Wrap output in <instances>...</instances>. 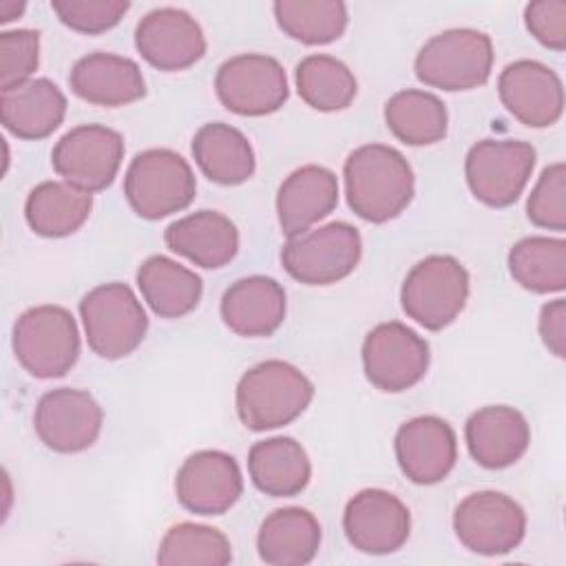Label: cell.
Wrapping results in <instances>:
<instances>
[{
  "mask_svg": "<svg viewBox=\"0 0 566 566\" xmlns=\"http://www.w3.org/2000/svg\"><path fill=\"white\" fill-rule=\"evenodd\" d=\"M453 531L460 544L478 555H506L526 533L524 509L506 493H469L453 511Z\"/></svg>",
  "mask_w": 566,
  "mask_h": 566,
  "instance_id": "obj_11",
  "label": "cell"
},
{
  "mask_svg": "<svg viewBox=\"0 0 566 566\" xmlns=\"http://www.w3.org/2000/svg\"><path fill=\"white\" fill-rule=\"evenodd\" d=\"M312 380L292 363L272 358L250 367L237 382L234 405L250 431H270L296 420L312 402Z\"/></svg>",
  "mask_w": 566,
  "mask_h": 566,
  "instance_id": "obj_2",
  "label": "cell"
},
{
  "mask_svg": "<svg viewBox=\"0 0 566 566\" xmlns=\"http://www.w3.org/2000/svg\"><path fill=\"white\" fill-rule=\"evenodd\" d=\"M526 217L544 230H566V166L555 161L542 170L526 201Z\"/></svg>",
  "mask_w": 566,
  "mask_h": 566,
  "instance_id": "obj_36",
  "label": "cell"
},
{
  "mask_svg": "<svg viewBox=\"0 0 566 566\" xmlns=\"http://www.w3.org/2000/svg\"><path fill=\"white\" fill-rule=\"evenodd\" d=\"M416 77L440 91H471L491 77L493 42L478 29H447L429 38L413 62Z\"/></svg>",
  "mask_w": 566,
  "mask_h": 566,
  "instance_id": "obj_5",
  "label": "cell"
},
{
  "mask_svg": "<svg viewBox=\"0 0 566 566\" xmlns=\"http://www.w3.org/2000/svg\"><path fill=\"white\" fill-rule=\"evenodd\" d=\"M363 256L360 232L347 221H329L290 237L281 250L285 272L305 285H332L349 276Z\"/></svg>",
  "mask_w": 566,
  "mask_h": 566,
  "instance_id": "obj_8",
  "label": "cell"
},
{
  "mask_svg": "<svg viewBox=\"0 0 566 566\" xmlns=\"http://www.w3.org/2000/svg\"><path fill=\"white\" fill-rule=\"evenodd\" d=\"M287 310L283 285L263 274H252L234 281L221 296V318L230 332L245 338L274 334Z\"/></svg>",
  "mask_w": 566,
  "mask_h": 566,
  "instance_id": "obj_21",
  "label": "cell"
},
{
  "mask_svg": "<svg viewBox=\"0 0 566 566\" xmlns=\"http://www.w3.org/2000/svg\"><path fill=\"white\" fill-rule=\"evenodd\" d=\"M248 473L261 493L294 497L310 484L312 464L301 442L290 436H274L252 444Z\"/></svg>",
  "mask_w": 566,
  "mask_h": 566,
  "instance_id": "obj_27",
  "label": "cell"
},
{
  "mask_svg": "<svg viewBox=\"0 0 566 566\" xmlns=\"http://www.w3.org/2000/svg\"><path fill=\"white\" fill-rule=\"evenodd\" d=\"M279 29L303 44H329L347 29L340 0H279L272 4Z\"/></svg>",
  "mask_w": 566,
  "mask_h": 566,
  "instance_id": "obj_34",
  "label": "cell"
},
{
  "mask_svg": "<svg viewBox=\"0 0 566 566\" xmlns=\"http://www.w3.org/2000/svg\"><path fill=\"white\" fill-rule=\"evenodd\" d=\"M524 24L528 33L553 51L566 49V2L535 0L524 7Z\"/></svg>",
  "mask_w": 566,
  "mask_h": 566,
  "instance_id": "obj_39",
  "label": "cell"
},
{
  "mask_svg": "<svg viewBox=\"0 0 566 566\" xmlns=\"http://www.w3.org/2000/svg\"><path fill=\"white\" fill-rule=\"evenodd\" d=\"M102 424V407L84 389H51L33 411V429L40 442L55 453H80L93 447Z\"/></svg>",
  "mask_w": 566,
  "mask_h": 566,
  "instance_id": "obj_14",
  "label": "cell"
},
{
  "mask_svg": "<svg viewBox=\"0 0 566 566\" xmlns=\"http://www.w3.org/2000/svg\"><path fill=\"white\" fill-rule=\"evenodd\" d=\"M394 451L407 480L422 486L436 484L455 467L458 438L447 420L438 416H416L396 431Z\"/></svg>",
  "mask_w": 566,
  "mask_h": 566,
  "instance_id": "obj_19",
  "label": "cell"
},
{
  "mask_svg": "<svg viewBox=\"0 0 566 566\" xmlns=\"http://www.w3.org/2000/svg\"><path fill=\"white\" fill-rule=\"evenodd\" d=\"M192 157L214 184L239 186L254 175L256 161L248 137L223 122L203 124L192 137Z\"/></svg>",
  "mask_w": 566,
  "mask_h": 566,
  "instance_id": "obj_28",
  "label": "cell"
},
{
  "mask_svg": "<svg viewBox=\"0 0 566 566\" xmlns=\"http://www.w3.org/2000/svg\"><path fill=\"white\" fill-rule=\"evenodd\" d=\"M504 108L524 126L546 128L564 113V84L559 75L537 60H515L497 77Z\"/></svg>",
  "mask_w": 566,
  "mask_h": 566,
  "instance_id": "obj_18",
  "label": "cell"
},
{
  "mask_svg": "<svg viewBox=\"0 0 566 566\" xmlns=\"http://www.w3.org/2000/svg\"><path fill=\"white\" fill-rule=\"evenodd\" d=\"M51 9L64 27L84 35H97L119 24L130 9L126 0H51Z\"/></svg>",
  "mask_w": 566,
  "mask_h": 566,
  "instance_id": "obj_37",
  "label": "cell"
},
{
  "mask_svg": "<svg viewBox=\"0 0 566 566\" xmlns=\"http://www.w3.org/2000/svg\"><path fill=\"white\" fill-rule=\"evenodd\" d=\"M93 210V195L66 181H42L24 201L29 228L46 239H62L77 232Z\"/></svg>",
  "mask_w": 566,
  "mask_h": 566,
  "instance_id": "obj_30",
  "label": "cell"
},
{
  "mask_svg": "<svg viewBox=\"0 0 566 566\" xmlns=\"http://www.w3.org/2000/svg\"><path fill=\"white\" fill-rule=\"evenodd\" d=\"M343 531L356 551L389 555L409 539L411 513L394 493L385 489H363L345 504Z\"/></svg>",
  "mask_w": 566,
  "mask_h": 566,
  "instance_id": "obj_15",
  "label": "cell"
},
{
  "mask_svg": "<svg viewBox=\"0 0 566 566\" xmlns=\"http://www.w3.org/2000/svg\"><path fill=\"white\" fill-rule=\"evenodd\" d=\"M24 9H27V4L22 0L20 2L18 0H0V22L7 24L11 20L20 18L24 13Z\"/></svg>",
  "mask_w": 566,
  "mask_h": 566,
  "instance_id": "obj_41",
  "label": "cell"
},
{
  "mask_svg": "<svg viewBox=\"0 0 566 566\" xmlns=\"http://www.w3.org/2000/svg\"><path fill=\"white\" fill-rule=\"evenodd\" d=\"M294 80L301 99L321 113L347 108L358 93V82L349 66L327 53L303 57L296 64Z\"/></svg>",
  "mask_w": 566,
  "mask_h": 566,
  "instance_id": "obj_33",
  "label": "cell"
},
{
  "mask_svg": "<svg viewBox=\"0 0 566 566\" xmlns=\"http://www.w3.org/2000/svg\"><path fill=\"white\" fill-rule=\"evenodd\" d=\"M509 272L528 292H562L566 287V241L539 234L520 239L509 252Z\"/></svg>",
  "mask_w": 566,
  "mask_h": 566,
  "instance_id": "obj_32",
  "label": "cell"
},
{
  "mask_svg": "<svg viewBox=\"0 0 566 566\" xmlns=\"http://www.w3.org/2000/svg\"><path fill=\"white\" fill-rule=\"evenodd\" d=\"M349 208L369 223L396 219L413 199V170L405 155L385 144L354 148L343 166Z\"/></svg>",
  "mask_w": 566,
  "mask_h": 566,
  "instance_id": "obj_1",
  "label": "cell"
},
{
  "mask_svg": "<svg viewBox=\"0 0 566 566\" xmlns=\"http://www.w3.org/2000/svg\"><path fill=\"white\" fill-rule=\"evenodd\" d=\"M230 562V539L219 528L195 522L170 526L157 551V564L164 566H226Z\"/></svg>",
  "mask_w": 566,
  "mask_h": 566,
  "instance_id": "obj_35",
  "label": "cell"
},
{
  "mask_svg": "<svg viewBox=\"0 0 566 566\" xmlns=\"http://www.w3.org/2000/svg\"><path fill=\"white\" fill-rule=\"evenodd\" d=\"M537 329L546 349L553 356L564 358L566 356V301L564 298H555L542 305Z\"/></svg>",
  "mask_w": 566,
  "mask_h": 566,
  "instance_id": "obj_40",
  "label": "cell"
},
{
  "mask_svg": "<svg viewBox=\"0 0 566 566\" xmlns=\"http://www.w3.org/2000/svg\"><path fill=\"white\" fill-rule=\"evenodd\" d=\"M164 241L168 250L206 270L223 268L239 252V230L219 210H197L172 221Z\"/></svg>",
  "mask_w": 566,
  "mask_h": 566,
  "instance_id": "obj_24",
  "label": "cell"
},
{
  "mask_svg": "<svg viewBox=\"0 0 566 566\" xmlns=\"http://www.w3.org/2000/svg\"><path fill=\"white\" fill-rule=\"evenodd\" d=\"M367 380L387 394H400L418 385L429 369V343L398 321L376 325L360 349Z\"/></svg>",
  "mask_w": 566,
  "mask_h": 566,
  "instance_id": "obj_13",
  "label": "cell"
},
{
  "mask_svg": "<svg viewBox=\"0 0 566 566\" xmlns=\"http://www.w3.org/2000/svg\"><path fill=\"white\" fill-rule=\"evenodd\" d=\"M197 195L190 164L170 148H148L133 157L124 175V197L148 221L186 210Z\"/></svg>",
  "mask_w": 566,
  "mask_h": 566,
  "instance_id": "obj_3",
  "label": "cell"
},
{
  "mask_svg": "<svg viewBox=\"0 0 566 566\" xmlns=\"http://www.w3.org/2000/svg\"><path fill=\"white\" fill-rule=\"evenodd\" d=\"M179 504L195 515H223L243 493L237 460L217 449H203L184 460L175 478Z\"/></svg>",
  "mask_w": 566,
  "mask_h": 566,
  "instance_id": "obj_16",
  "label": "cell"
},
{
  "mask_svg": "<svg viewBox=\"0 0 566 566\" xmlns=\"http://www.w3.org/2000/svg\"><path fill=\"white\" fill-rule=\"evenodd\" d=\"M71 91L95 106L117 108L146 95V80L135 60L95 51L80 57L69 75Z\"/></svg>",
  "mask_w": 566,
  "mask_h": 566,
  "instance_id": "obj_22",
  "label": "cell"
},
{
  "mask_svg": "<svg viewBox=\"0 0 566 566\" xmlns=\"http://www.w3.org/2000/svg\"><path fill=\"white\" fill-rule=\"evenodd\" d=\"M66 115V97L46 77H31L0 91L2 126L18 139H44L60 128Z\"/></svg>",
  "mask_w": 566,
  "mask_h": 566,
  "instance_id": "obj_25",
  "label": "cell"
},
{
  "mask_svg": "<svg viewBox=\"0 0 566 566\" xmlns=\"http://www.w3.org/2000/svg\"><path fill=\"white\" fill-rule=\"evenodd\" d=\"M214 91L230 113L243 117L276 113L290 95L285 69L263 53H239L226 60L217 69Z\"/></svg>",
  "mask_w": 566,
  "mask_h": 566,
  "instance_id": "obj_12",
  "label": "cell"
},
{
  "mask_svg": "<svg viewBox=\"0 0 566 566\" xmlns=\"http://www.w3.org/2000/svg\"><path fill=\"white\" fill-rule=\"evenodd\" d=\"M11 347L35 378H60L80 358V329L73 314L62 305H35L13 323Z\"/></svg>",
  "mask_w": 566,
  "mask_h": 566,
  "instance_id": "obj_4",
  "label": "cell"
},
{
  "mask_svg": "<svg viewBox=\"0 0 566 566\" xmlns=\"http://www.w3.org/2000/svg\"><path fill=\"white\" fill-rule=\"evenodd\" d=\"M135 46L150 66L184 71L206 55V35L188 11L159 7L137 22Z\"/></svg>",
  "mask_w": 566,
  "mask_h": 566,
  "instance_id": "obj_17",
  "label": "cell"
},
{
  "mask_svg": "<svg viewBox=\"0 0 566 566\" xmlns=\"http://www.w3.org/2000/svg\"><path fill=\"white\" fill-rule=\"evenodd\" d=\"M40 62V33L15 29L0 33V86L13 88L35 73Z\"/></svg>",
  "mask_w": 566,
  "mask_h": 566,
  "instance_id": "obj_38",
  "label": "cell"
},
{
  "mask_svg": "<svg viewBox=\"0 0 566 566\" xmlns=\"http://www.w3.org/2000/svg\"><path fill=\"white\" fill-rule=\"evenodd\" d=\"M137 287L148 307L161 318H181L190 314L201 298V276L186 265L155 254L137 270Z\"/></svg>",
  "mask_w": 566,
  "mask_h": 566,
  "instance_id": "obj_29",
  "label": "cell"
},
{
  "mask_svg": "<svg viewBox=\"0 0 566 566\" xmlns=\"http://www.w3.org/2000/svg\"><path fill=\"white\" fill-rule=\"evenodd\" d=\"M537 153L520 139H482L473 144L464 159L469 190L491 208H506L524 192Z\"/></svg>",
  "mask_w": 566,
  "mask_h": 566,
  "instance_id": "obj_9",
  "label": "cell"
},
{
  "mask_svg": "<svg viewBox=\"0 0 566 566\" xmlns=\"http://www.w3.org/2000/svg\"><path fill=\"white\" fill-rule=\"evenodd\" d=\"M321 548V524L307 509H276L259 526L256 551L270 566L310 564Z\"/></svg>",
  "mask_w": 566,
  "mask_h": 566,
  "instance_id": "obj_26",
  "label": "cell"
},
{
  "mask_svg": "<svg viewBox=\"0 0 566 566\" xmlns=\"http://www.w3.org/2000/svg\"><path fill=\"white\" fill-rule=\"evenodd\" d=\"M464 440L480 467L497 471L515 464L526 453L531 427L515 407L489 405L469 416Z\"/></svg>",
  "mask_w": 566,
  "mask_h": 566,
  "instance_id": "obj_20",
  "label": "cell"
},
{
  "mask_svg": "<svg viewBox=\"0 0 566 566\" xmlns=\"http://www.w3.org/2000/svg\"><path fill=\"white\" fill-rule=\"evenodd\" d=\"M385 124L402 144L429 146L447 137L449 115L438 95L420 88H405L387 99Z\"/></svg>",
  "mask_w": 566,
  "mask_h": 566,
  "instance_id": "obj_31",
  "label": "cell"
},
{
  "mask_svg": "<svg viewBox=\"0 0 566 566\" xmlns=\"http://www.w3.org/2000/svg\"><path fill=\"white\" fill-rule=\"evenodd\" d=\"M469 298V272L451 254H431L418 261L400 287L402 312L429 332L451 325Z\"/></svg>",
  "mask_w": 566,
  "mask_h": 566,
  "instance_id": "obj_7",
  "label": "cell"
},
{
  "mask_svg": "<svg viewBox=\"0 0 566 566\" xmlns=\"http://www.w3.org/2000/svg\"><path fill=\"white\" fill-rule=\"evenodd\" d=\"M338 203L336 175L318 164L292 170L276 192V217L281 232L290 239L325 219Z\"/></svg>",
  "mask_w": 566,
  "mask_h": 566,
  "instance_id": "obj_23",
  "label": "cell"
},
{
  "mask_svg": "<svg viewBox=\"0 0 566 566\" xmlns=\"http://www.w3.org/2000/svg\"><path fill=\"white\" fill-rule=\"evenodd\" d=\"M86 343L99 358L117 360L133 354L148 329L142 301L126 283H102L80 301Z\"/></svg>",
  "mask_w": 566,
  "mask_h": 566,
  "instance_id": "obj_6",
  "label": "cell"
},
{
  "mask_svg": "<svg viewBox=\"0 0 566 566\" xmlns=\"http://www.w3.org/2000/svg\"><path fill=\"white\" fill-rule=\"evenodd\" d=\"M124 137L104 124L66 130L51 150V166L62 181L88 195L106 190L124 159Z\"/></svg>",
  "mask_w": 566,
  "mask_h": 566,
  "instance_id": "obj_10",
  "label": "cell"
}]
</instances>
